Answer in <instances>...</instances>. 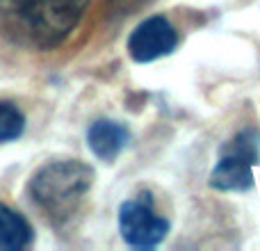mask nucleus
<instances>
[{
	"label": "nucleus",
	"mask_w": 260,
	"mask_h": 251,
	"mask_svg": "<svg viewBox=\"0 0 260 251\" xmlns=\"http://www.w3.org/2000/svg\"><path fill=\"white\" fill-rule=\"evenodd\" d=\"M89 0H0V35L32 50H53L71 37Z\"/></svg>",
	"instance_id": "nucleus-1"
},
{
	"label": "nucleus",
	"mask_w": 260,
	"mask_h": 251,
	"mask_svg": "<svg viewBox=\"0 0 260 251\" xmlns=\"http://www.w3.org/2000/svg\"><path fill=\"white\" fill-rule=\"evenodd\" d=\"M94 185V169L80 160H59L41 167L30 180V197L53 224L69 222Z\"/></svg>",
	"instance_id": "nucleus-2"
},
{
	"label": "nucleus",
	"mask_w": 260,
	"mask_h": 251,
	"mask_svg": "<svg viewBox=\"0 0 260 251\" xmlns=\"http://www.w3.org/2000/svg\"><path fill=\"white\" fill-rule=\"evenodd\" d=\"M260 160V133L244 128L221 146L210 174V187L219 192H247L253 185V169Z\"/></svg>",
	"instance_id": "nucleus-3"
},
{
	"label": "nucleus",
	"mask_w": 260,
	"mask_h": 251,
	"mask_svg": "<svg viewBox=\"0 0 260 251\" xmlns=\"http://www.w3.org/2000/svg\"><path fill=\"white\" fill-rule=\"evenodd\" d=\"M119 231L130 247L153 249L167 238L169 222L155 212L151 194H139L119 208Z\"/></svg>",
	"instance_id": "nucleus-4"
},
{
	"label": "nucleus",
	"mask_w": 260,
	"mask_h": 251,
	"mask_svg": "<svg viewBox=\"0 0 260 251\" xmlns=\"http://www.w3.org/2000/svg\"><path fill=\"white\" fill-rule=\"evenodd\" d=\"M178 46V32L165 16H148L130 32L128 53L137 64H148L169 55Z\"/></svg>",
	"instance_id": "nucleus-5"
},
{
	"label": "nucleus",
	"mask_w": 260,
	"mask_h": 251,
	"mask_svg": "<svg viewBox=\"0 0 260 251\" xmlns=\"http://www.w3.org/2000/svg\"><path fill=\"white\" fill-rule=\"evenodd\" d=\"M128 139V128L119 121H112V119H99L87 130V144H89L91 153L105 162H112L126 148Z\"/></svg>",
	"instance_id": "nucleus-6"
},
{
	"label": "nucleus",
	"mask_w": 260,
	"mask_h": 251,
	"mask_svg": "<svg viewBox=\"0 0 260 251\" xmlns=\"http://www.w3.org/2000/svg\"><path fill=\"white\" fill-rule=\"evenodd\" d=\"M32 242V229L16 210L0 203V251H18Z\"/></svg>",
	"instance_id": "nucleus-7"
},
{
	"label": "nucleus",
	"mask_w": 260,
	"mask_h": 251,
	"mask_svg": "<svg viewBox=\"0 0 260 251\" xmlns=\"http://www.w3.org/2000/svg\"><path fill=\"white\" fill-rule=\"evenodd\" d=\"M25 130V117L9 101H0V142L18 139Z\"/></svg>",
	"instance_id": "nucleus-8"
}]
</instances>
